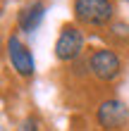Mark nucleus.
<instances>
[{
  "label": "nucleus",
  "mask_w": 129,
  "mask_h": 131,
  "mask_svg": "<svg viewBox=\"0 0 129 131\" xmlns=\"http://www.w3.org/2000/svg\"><path fill=\"white\" fill-rule=\"evenodd\" d=\"M7 60H10L12 69L19 76H26V79L34 76V72H36L34 55H31V50L19 41V36H10L7 38Z\"/></svg>",
  "instance_id": "obj_5"
},
{
  "label": "nucleus",
  "mask_w": 129,
  "mask_h": 131,
  "mask_svg": "<svg viewBox=\"0 0 129 131\" xmlns=\"http://www.w3.org/2000/svg\"><path fill=\"white\" fill-rule=\"evenodd\" d=\"M127 3H129V0H127Z\"/></svg>",
  "instance_id": "obj_8"
},
{
  "label": "nucleus",
  "mask_w": 129,
  "mask_h": 131,
  "mask_svg": "<svg viewBox=\"0 0 129 131\" xmlns=\"http://www.w3.org/2000/svg\"><path fill=\"white\" fill-rule=\"evenodd\" d=\"M45 17V3L43 0H31L29 5H24L17 14V26L22 29V31L31 34L36 31V29L41 26V21Z\"/></svg>",
  "instance_id": "obj_6"
},
{
  "label": "nucleus",
  "mask_w": 129,
  "mask_h": 131,
  "mask_svg": "<svg viewBox=\"0 0 129 131\" xmlns=\"http://www.w3.org/2000/svg\"><path fill=\"white\" fill-rule=\"evenodd\" d=\"M74 17L86 26H105L115 17V5L110 0H74Z\"/></svg>",
  "instance_id": "obj_1"
},
{
  "label": "nucleus",
  "mask_w": 129,
  "mask_h": 131,
  "mask_svg": "<svg viewBox=\"0 0 129 131\" xmlns=\"http://www.w3.org/2000/svg\"><path fill=\"white\" fill-rule=\"evenodd\" d=\"M84 50V31L77 24H65L55 41V57L60 62H74Z\"/></svg>",
  "instance_id": "obj_2"
},
{
  "label": "nucleus",
  "mask_w": 129,
  "mask_h": 131,
  "mask_svg": "<svg viewBox=\"0 0 129 131\" xmlns=\"http://www.w3.org/2000/svg\"><path fill=\"white\" fill-rule=\"evenodd\" d=\"M96 119L103 129H120L129 122V107H127V103H122L117 98H108L98 105Z\"/></svg>",
  "instance_id": "obj_4"
},
{
  "label": "nucleus",
  "mask_w": 129,
  "mask_h": 131,
  "mask_svg": "<svg viewBox=\"0 0 129 131\" xmlns=\"http://www.w3.org/2000/svg\"><path fill=\"white\" fill-rule=\"evenodd\" d=\"M88 69L98 81H115L122 74V60H120L117 52L101 48L88 57Z\"/></svg>",
  "instance_id": "obj_3"
},
{
  "label": "nucleus",
  "mask_w": 129,
  "mask_h": 131,
  "mask_svg": "<svg viewBox=\"0 0 129 131\" xmlns=\"http://www.w3.org/2000/svg\"><path fill=\"white\" fill-rule=\"evenodd\" d=\"M17 131H38V122H36L34 117H26V119L17 126Z\"/></svg>",
  "instance_id": "obj_7"
}]
</instances>
